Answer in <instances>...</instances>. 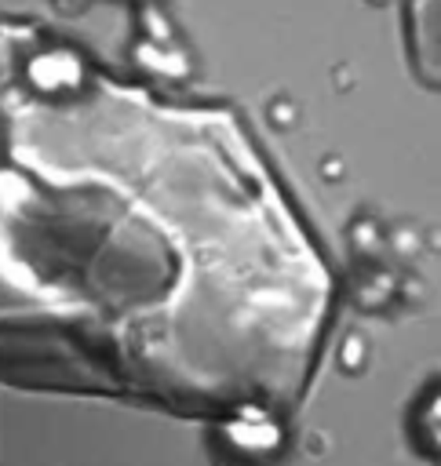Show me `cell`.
<instances>
[{"mask_svg": "<svg viewBox=\"0 0 441 466\" xmlns=\"http://www.w3.org/2000/svg\"><path fill=\"white\" fill-rule=\"evenodd\" d=\"M324 288L233 120L0 18V371L175 404L277 393Z\"/></svg>", "mask_w": 441, "mask_h": 466, "instance_id": "1", "label": "cell"}]
</instances>
